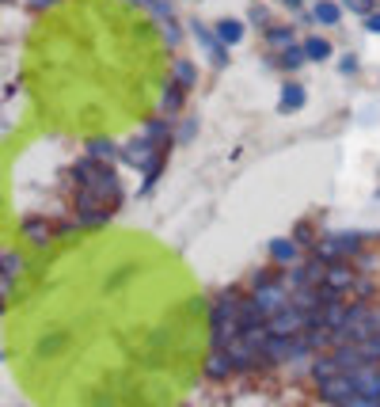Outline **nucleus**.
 <instances>
[{"mask_svg": "<svg viewBox=\"0 0 380 407\" xmlns=\"http://www.w3.org/2000/svg\"><path fill=\"white\" fill-rule=\"evenodd\" d=\"M0 4H12V0H0Z\"/></svg>", "mask_w": 380, "mask_h": 407, "instance_id": "393cba45", "label": "nucleus"}, {"mask_svg": "<svg viewBox=\"0 0 380 407\" xmlns=\"http://www.w3.org/2000/svg\"><path fill=\"white\" fill-rule=\"evenodd\" d=\"M27 4L35 8V12H46V8H53V4H58V0H27Z\"/></svg>", "mask_w": 380, "mask_h": 407, "instance_id": "aec40b11", "label": "nucleus"}, {"mask_svg": "<svg viewBox=\"0 0 380 407\" xmlns=\"http://www.w3.org/2000/svg\"><path fill=\"white\" fill-rule=\"evenodd\" d=\"M285 4H300V0H285Z\"/></svg>", "mask_w": 380, "mask_h": 407, "instance_id": "b1692460", "label": "nucleus"}, {"mask_svg": "<svg viewBox=\"0 0 380 407\" xmlns=\"http://www.w3.org/2000/svg\"><path fill=\"white\" fill-rule=\"evenodd\" d=\"M88 157H92V160H103V164H110V160H118V149H115V141L95 137V141H88Z\"/></svg>", "mask_w": 380, "mask_h": 407, "instance_id": "6e6552de", "label": "nucleus"}, {"mask_svg": "<svg viewBox=\"0 0 380 407\" xmlns=\"http://www.w3.org/2000/svg\"><path fill=\"white\" fill-rule=\"evenodd\" d=\"M312 373H316V381H331V377H339V366H334V358H331V354H323V358H316Z\"/></svg>", "mask_w": 380, "mask_h": 407, "instance_id": "dca6fc26", "label": "nucleus"}, {"mask_svg": "<svg viewBox=\"0 0 380 407\" xmlns=\"http://www.w3.org/2000/svg\"><path fill=\"white\" fill-rule=\"evenodd\" d=\"M339 407H380L376 400H365V396H350L346 403H339Z\"/></svg>", "mask_w": 380, "mask_h": 407, "instance_id": "6ab92c4d", "label": "nucleus"}, {"mask_svg": "<svg viewBox=\"0 0 380 407\" xmlns=\"http://www.w3.org/2000/svg\"><path fill=\"white\" fill-rule=\"evenodd\" d=\"M4 290H8V285H4V282H0V312H4Z\"/></svg>", "mask_w": 380, "mask_h": 407, "instance_id": "5701e85b", "label": "nucleus"}, {"mask_svg": "<svg viewBox=\"0 0 380 407\" xmlns=\"http://www.w3.org/2000/svg\"><path fill=\"white\" fill-rule=\"evenodd\" d=\"M206 373H209V377H228V373H232V358H228V350H213V358H209L206 361Z\"/></svg>", "mask_w": 380, "mask_h": 407, "instance_id": "f8f14e48", "label": "nucleus"}, {"mask_svg": "<svg viewBox=\"0 0 380 407\" xmlns=\"http://www.w3.org/2000/svg\"><path fill=\"white\" fill-rule=\"evenodd\" d=\"M23 270V255L19 251H0V282L12 285V278Z\"/></svg>", "mask_w": 380, "mask_h": 407, "instance_id": "423d86ee", "label": "nucleus"}, {"mask_svg": "<svg viewBox=\"0 0 380 407\" xmlns=\"http://www.w3.org/2000/svg\"><path fill=\"white\" fill-rule=\"evenodd\" d=\"M305 53H308V61H327L331 58V42L327 38H308Z\"/></svg>", "mask_w": 380, "mask_h": 407, "instance_id": "ddd939ff", "label": "nucleus"}, {"mask_svg": "<svg viewBox=\"0 0 380 407\" xmlns=\"http://www.w3.org/2000/svg\"><path fill=\"white\" fill-rule=\"evenodd\" d=\"M194 76H198V69H194V65H190L186 58H179V61H175V84L183 88V92H186L190 84H194Z\"/></svg>", "mask_w": 380, "mask_h": 407, "instance_id": "4468645a", "label": "nucleus"}, {"mask_svg": "<svg viewBox=\"0 0 380 407\" xmlns=\"http://www.w3.org/2000/svg\"><path fill=\"white\" fill-rule=\"evenodd\" d=\"M350 396H357V384H354V373H339V377H331V381H320V400H327V403H346Z\"/></svg>", "mask_w": 380, "mask_h": 407, "instance_id": "f03ea898", "label": "nucleus"}, {"mask_svg": "<svg viewBox=\"0 0 380 407\" xmlns=\"http://www.w3.org/2000/svg\"><path fill=\"white\" fill-rule=\"evenodd\" d=\"M240 38H243V23H240V19H221V23H217V42L236 46Z\"/></svg>", "mask_w": 380, "mask_h": 407, "instance_id": "9d476101", "label": "nucleus"}, {"mask_svg": "<svg viewBox=\"0 0 380 407\" xmlns=\"http://www.w3.org/2000/svg\"><path fill=\"white\" fill-rule=\"evenodd\" d=\"M342 4L350 8V12H361V16L373 12V0H342Z\"/></svg>", "mask_w": 380, "mask_h": 407, "instance_id": "a211bd4d", "label": "nucleus"}, {"mask_svg": "<svg viewBox=\"0 0 380 407\" xmlns=\"http://www.w3.org/2000/svg\"><path fill=\"white\" fill-rule=\"evenodd\" d=\"M312 19H316V23L334 27V23L342 19V8H339V4H331V0H316V4H312Z\"/></svg>", "mask_w": 380, "mask_h": 407, "instance_id": "0eeeda50", "label": "nucleus"}, {"mask_svg": "<svg viewBox=\"0 0 380 407\" xmlns=\"http://www.w3.org/2000/svg\"><path fill=\"white\" fill-rule=\"evenodd\" d=\"M251 301L263 309L266 320H270L274 312L289 309V290L282 285V274H259V278H255V290H251Z\"/></svg>", "mask_w": 380, "mask_h": 407, "instance_id": "f257e3e1", "label": "nucleus"}, {"mask_svg": "<svg viewBox=\"0 0 380 407\" xmlns=\"http://www.w3.org/2000/svg\"><path fill=\"white\" fill-rule=\"evenodd\" d=\"M300 107H305V88L285 84L282 88V115H293V111H300Z\"/></svg>", "mask_w": 380, "mask_h": 407, "instance_id": "1a4fd4ad", "label": "nucleus"}, {"mask_svg": "<svg viewBox=\"0 0 380 407\" xmlns=\"http://www.w3.org/2000/svg\"><path fill=\"white\" fill-rule=\"evenodd\" d=\"M305 61H308V53H305V50L285 46V58H282V65H285V69H297V65H305Z\"/></svg>", "mask_w": 380, "mask_h": 407, "instance_id": "f3484780", "label": "nucleus"}, {"mask_svg": "<svg viewBox=\"0 0 380 407\" xmlns=\"http://www.w3.org/2000/svg\"><path fill=\"white\" fill-rule=\"evenodd\" d=\"M270 38H274V42H289L293 35H289V31H270Z\"/></svg>", "mask_w": 380, "mask_h": 407, "instance_id": "4be33fe9", "label": "nucleus"}, {"mask_svg": "<svg viewBox=\"0 0 380 407\" xmlns=\"http://www.w3.org/2000/svg\"><path fill=\"white\" fill-rule=\"evenodd\" d=\"M179 107H183V88L171 80V84L164 88V95H160V115H175Z\"/></svg>", "mask_w": 380, "mask_h": 407, "instance_id": "9b49d317", "label": "nucleus"}, {"mask_svg": "<svg viewBox=\"0 0 380 407\" xmlns=\"http://www.w3.org/2000/svg\"><path fill=\"white\" fill-rule=\"evenodd\" d=\"M266 327H270V335H300L305 332V312L289 305V309L274 312L270 320H266Z\"/></svg>", "mask_w": 380, "mask_h": 407, "instance_id": "7ed1b4c3", "label": "nucleus"}, {"mask_svg": "<svg viewBox=\"0 0 380 407\" xmlns=\"http://www.w3.org/2000/svg\"><path fill=\"white\" fill-rule=\"evenodd\" d=\"M350 282H354V270L342 267V263H334V267H327V274H323V285H327V290H334V293H342Z\"/></svg>", "mask_w": 380, "mask_h": 407, "instance_id": "39448f33", "label": "nucleus"}, {"mask_svg": "<svg viewBox=\"0 0 380 407\" xmlns=\"http://www.w3.org/2000/svg\"><path fill=\"white\" fill-rule=\"evenodd\" d=\"M53 233H58V228H53L50 221H42V217H27V221H23V236L31 240V244H50V240H53Z\"/></svg>", "mask_w": 380, "mask_h": 407, "instance_id": "20e7f679", "label": "nucleus"}, {"mask_svg": "<svg viewBox=\"0 0 380 407\" xmlns=\"http://www.w3.org/2000/svg\"><path fill=\"white\" fill-rule=\"evenodd\" d=\"M365 27H369V31H376V35H380V16H376V12H369V16H365Z\"/></svg>", "mask_w": 380, "mask_h": 407, "instance_id": "412c9836", "label": "nucleus"}, {"mask_svg": "<svg viewBox=\"0 0 380 407\" xmlns=\"http://www.w3.org/2000/svg\"><path fill=\"white\" fill-rule=\"evenodd\" d=\"M270 255H274L278 263H293V259H297V244H293V240H274V244H270Z\"/></svg>", "mask_w": 380, "mask_h": 407, "instance_id": "2eb2a0df", "label": "nucleus"}]
</instances>
